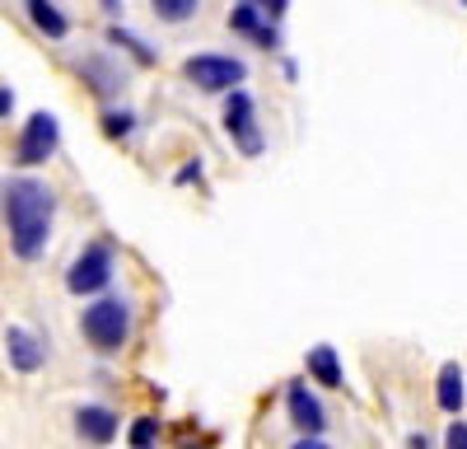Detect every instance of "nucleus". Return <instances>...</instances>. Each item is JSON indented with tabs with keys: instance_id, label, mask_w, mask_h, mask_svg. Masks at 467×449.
<instances>
[{
	"instance_id": "obj_13",
	"label": "nucleus",
	"mask_w": 467,
	"mask_h": 449,
	"mask_svg": "<svg viewBox=\"0 0 467 449\" xmlns=\"http://www.w3.org/2000/svg\"><path fill=\"white\" fill-rule=\"evenodd\" d=\"M24 10L33 15V24H37V28H47L52 37H66V19L57 15V5H47V0H28Z\"/></svg>"
},
{
	"instance_id": "obj_2",
	"label": "nucleus",
	"mask_w": 467,
	"mask_h": 449,
	"mask_svg": "<svg viewBox=\"0 0 467 449\" xmlns=\"http://www.w3.org/2000/svg\"><path fill=\"white\" fill-rule=\"evenodd\" d=\"M131 332V309L127 299H99V305L85 309V337L99 351H117Z\"/></svg>"
},
{
	"instance_id": "obj_3",
	"label": "nucleus",
	"mask_w": 467,
	"mask_h": 449,
	"mask_svg": "<svg viewBox=\"0 0 467 449\" xmlns=\"http://www.w3.org/2000/svg\"><path fill=\"white\" fill-rule=\"evenodd\" d=\"M108 277H112V248H108V244H89L80 257H75L66 286H70L75 295H94V290L108 286Z\"/></svg>"
},
{
	"instance_id": "obj_12",
	"label": "nucleus",
	"mask_w": 467,
	"mask_h": 449,
	"mask_svg": "<svg viewBox=\"0 0 467 449\" xmlns=\"http://www.w3.org/2000/svg\"><path fill=\"white\" fill-rule=\"evenodd\" d=\"M229 28H239V33H257L262 43H276V33L262 28V5H234V10H229Z\"/></svg>"
},
{
	"instance_id": "obj_16",
	"label": "nucleus",
	"mask_w": 467,
	"mask_h": 449,
	"mask_svg": "<svg viewBox=\"0 0 467 449\" xmlns=\"http://www.w3.org/2000/svg\"><path fill=\"white\" fill-rule=\"evenodd\" d=\"M103 122H108V131H112V136H127V131H131V112H108Z\"/></svg>"
},
{
	"instance_id": "obj_8",
	"label": "nucleus",
	"mask_w": 467,
	"mask_h": 449,
	"mask_svg": "<svg viewBox=\"0 0 467 449\" xmlns=\"http://www.w3.org/2000/svg\"><path fill=\"white\" fill-rule=\"evenodd\" d=\"M290 417H295V426L299 431H308V435H318L327 422H323V407H318V398L308 393L304 384H295L290 389Z\"/></svg>"
},
{
	"instance_id": "obj_11",
	"label": "nucleus",
	"mask_w": 467,
	"mask_h": 449,
	"mask_svg": "<svg viewBox=\"0 0 467 449\" xmlns=\"http://www.w3.org/2000/svg\"><path fill=\"white\" fill-rule=\"evenodd\" d=\"M308 374L318 384L337 389L341 384V360H337V347H308Z\"/></svg>"
},
{
	"instance_id": "obj_6",
	"label": "nucleus",
	"mask_w": 467,
	"mask_h": 449,
	"mask_svg": "<svg viewBox=\"0 0 467 449\" xmlns=\"http://www.w3.org/2000/svg\"><path fill=\"white\" fill-rule=\"evenodd\" d=\"M224 127H229V136L244 145V155H257L262 150V136H257V127H253V99L244 94V89H234V99H229V108H224Z\"/></svg>"
},
{
	"instance_id": "obj_10",
	"label": "nucleus",
	"mask_w": 467,
	"mask_h": 449,
	"mask_svg": "<svg viewBox=\"0 0 467 449\" xmlns=\"http://www.w3.org/2000/svg\"><path fill=\"white\" fill-rule=\"evenodd\" d=\"M435 398H440V407L449 412V417H458V407H462V365L458 360H449L444 370H440V389H435Z\"/></svg>"
},
{
	"instance_id": "obj_9",
	"label": "nucleus",
	"mask_w": 467,
	"mask_h": 449,
	"mask_svg": "<svg viewBox=\"0 0 467 449\" xmlns=\"http://www.w3.org/2000/svg\"><path fill=\"white\" fill-rule=\"evenodd\" d=\"M75 426H80V435L94 440V444H108L117 435V417L108 407H80V412H75Z\"/></svg>"
},
{
	"instance_id": "obj_7",
	"label": "nucleus",
	"mask_w": 467,
	"mask_h": 449,
	"mask_svg": "<svg viewBox=\"0 0 467 449\" xmlns=\"http://www.w3.org/2000/svg\"><path fill=\"white\" fill-rule=\"evenodd\" d=\"M5 351H10V365H15V370H24V374H28V370H37V365H43V356H47V351H43V342H37V337H33L28 328H19V323H15V328H5Z\"/></svg>"
},
{
	"instance_id": "obj_14",
	"label": "nucleus",
	"mask_w": 467,
	"mask_h": 449,
	"mask_svg": "<svg viewBox=\"0 0 467 449\" xmlns=\"http://www.w3.org/2000/svg\"><path fill=\"white\" fill-rule=\"evenodd\" d=\"M154 440H160V422H154V417H140V422L131 426V444H136V449H150Z\"/></svg>"
},
{
	"instance_id": "obj_4",
	"label": "nucleus",
	"mask_w": 467,
	"mask_h": 449,
	"mask_svg": "<svg viewBox=\"0 0 467 449\" xmlns=\"http://www.w3.org/2000/svg\"><path fill=\"white\" fill-rule=\"evenodd\" d=\"M248 75L244 61H234V57H192L187 61V80L192 85H202V89H234Z\"/></svg>"
},
{
	"instance_id": "obj_15",
	"label": "nucleus",
	"mask_w": 467,
	"mask_h": 449,
	"mask_svg": "<svg viewBox=\"0 0 467 449\" xmlns=\"http://www.w3.org/2000/svg\"><path fill=\"white\" fill-rule=\"evenodd\" d=\"M154 10H160L169 24H178V19H187L192 10H197V0H154Z\"/></svg>"
},
{
	"instance_id": "obj_18",
	"label": "nucleus",
	"mask_w": 467,
	"mask_h": 449,
	"mask_svg": "<svg viewBox=\"0 0 467 449\" xmlns=\"http://www.w3.org/2000/svg\"><path fill=\"white\" fill-rule=\"evenodd\" d=\"M290 449H327V444H323V440H314V435H308V440H295Z\"/></svg>"
},
{
	"instance_id": "obj_1",
	"label": "nucleus",
	"mask_w": 467,
	"mask_h": 449,
	"mask_svg": "<svg viewBox=\"0 0 467 449\" xmlns=\"http://www.w3.org/2000/svg\"><path fill=\"white\" fill-rule=\"evenodd\" d=\"M52 211L57 197L47 183L37 178H10L5 183V215H10V239L19 257H37L52 235Z\"/></svg>"
},
{
	"instance_id": "obj_5",
	"label": "nucleus",
	"mask_w": 467,
	"mask_h": 449,
	"mask_svg": "<svg viewBox=\"0 0 467 449\" xmlns=\"http://www.w3.org/2000/svg\"><path fill=\"white\" fill-rule=\"evenodd\" d=\"M61 141V127L52 112H33V118L24 122V136H19V164H43L52 160V150Z\"/></svg>"
},
{
	"instance_id": "obj_17",
	"label": "nucleus",
	"mask_w": 467,
	"mask_h": 449,
	"mask_svg": "<svg viewBox=\"0 0 467 449\" xmlns=\"http://www.w3.org/2000/svg\"><path fill=\"white\" fill-rule=\"evenodd\" d=\"M444 444H449V449H467V422H453L449 435H444Z\"/></svg>"
}]
</instances>
